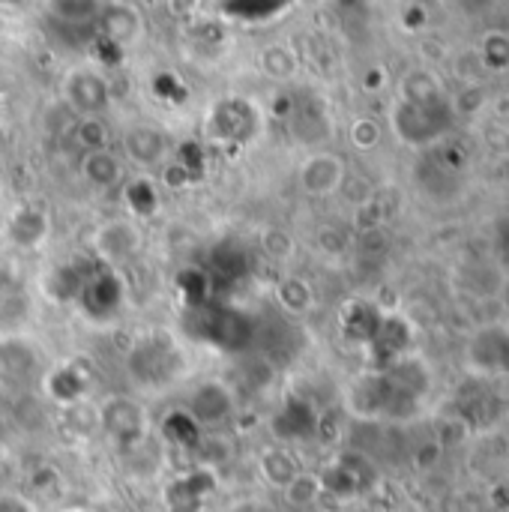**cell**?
<instances>
[{"label": "cell", "mask_w": 509, "mask_h": 512, "mask_svg": "<svg viewBox=\"0 0 509 512\" xmlns=\"http://www.w3.org/2000/svg\"><path fill=\"white\" fill-rule=\"evenodd\" d=\"M186 354L165 330H150L126 351V375L138 390L162 393L186 375Z\"/></svg>", "instance_id": "1"}, {"label": "cell", "mask_w": 509, "mask_h": 512, "mask_svg": "<svg viewBox=\"0 0 509 512\" xmlns=\"http://www.w3.org/2000/svg\"><path fill=\"white\" fill-rule=\"evenodd\" d=\"M96 429L105 435L108 444H114L123 453H132L144 447L150 438V411L135 396H105L96 408Z\"/></svg>", "instance_id": "2"}, {"label": "cell", "mask_w": 509, "mask_h": 512, "mask_svg": "<svg viewBox=\"0 0 509 512\" xmlns=\"http://www.w3.org/2000/svg\"><path fill=\"white\" fill-rule=\"evenodd\" d=\"M60 96H63V105L75 114V117H84V114H105L111 108V81L93 69V66H75L63 75L60 81Z\"/></svg>", "instance_id": "3"}, {"label": "cell", "mask_w": 509, "mask_h": 512, "mask_svg": "<svg viewBox=\"0 0 509 512\" xmlns=\"http://www.w3.org/2000/svg\"><path fill=\"white\" fill-rule=\"evenodd\" d=\"M141 249H144V234L135 219H126V216L105 219L93 231V255L105 267L117 270V267L135 261L141 255Z\"/></svg>", "instance_id": "4"}, {"label": "cell", "mask_w": 509, "mask_h": 512, "mask_svg": "<svg viewBox=\"0 0 509 512\" xmlns=\"http://www.w3.org/2000/svg\"><path fill=\"white\" fill-rule=\"evenodd\" d=\"M255 126H258V111L252 108L249 99H237V96L216 102L207 117V132L219 144H243L252 138Z\"/></svg>", "instance_id": "5"}, {"label": "cell", "mask_w": 509, "mask_h": 512, "mask_svg": "<svg viewBox=\"0 0 509 512\" xmlns=\"http://www.w3.org/2000/svg\"><path fill=\"white\" fill-rule=\"evenodd\" d=\"M96 30L108 45L123 51L144 36V15L129 0H105L96 15Z\"/></svg>", "instance_id": "6"}, {"label": "cell", "mask_w": 509, "mask_h": 512, "mask_svg": "<svg viewBox=\"0 0 509 512\" xmlns=\"http://www.w3.org/2000/svg\"><path fill=\"white\" fill-rule=\"evenodd\" d=\"M120 144H123L126 162H132L135 168H144V171H153V168L165 165L168 156H171V138L156 123H135V126H129L123 132Z\"/></svg>", "instance_id": "7"}, {"label": "cell", "mask_w": 509, "mask_h": 512, "mask_svg": "<svg viewBox=\"0 0 509 512\" xmlns=\"http://www.w3.org/2000/svg\"><path fill=\"white\" fill-rule=\"evenodd\" d=\"M234 408H237V399L234 393L219 384V381H204L198 384L189 399H186V417L195 423V426H204V429H213V426H222L234 417Z\"/></svg>", "instance_id": "8"}, {"label": "cell", "mask_w": 509, "mask_h": 512, "mask_svg": "<svg viewBox=\"0 0 509 512\" xmlns=\"http://www.w3.org/2000/svg\"><path fill=\"white\" fill-rule=\"evenodd\" d=\"M300 186L306 195H315V198H324V195H336L348 177V168H345V159L336 156V153H312L303 159L300 165Z\"/></svg>", "instance_id": "9"}, {"label": "cell", "mask_w": 509, "mask_h": 512, "mask_svg": "<svg viewBox=\"0 0 509 512\" xmlns=\"http://www.w3.org/2000/svg\"><path fill=\"white\" fill-rule=\"evenodd\" d=\"M126 165L123 156H117L111 147H99V150H87L81 156V177L93 186V189H114L123 183Z\"/></svg>", "instance_id": "10"}, {"label": "cell", "mask_w": 509, "mask_h": 512, "mask_svg": "<svg viewBox=\"0 0 509 512\" xmlns=\"http://www.w3.org/2000/svg\"><path fill=\"white\" fill-rule=\"evenodd\" d=\"M87 387H90V378L75 366V363H66L54 372H48L45 378V393L54 405L60 408H75L84 402L87 396Z\"/></svg>", "instance_id": "11"}, {"label": "cell", "mask_w": 509, "mask_h": 512, "mask_svg": "<svg viewBox=\"0 0 509 512\" xmlns=\"http://www.w3.org/2000/svg\"><path fill=\"white\" fill-rule=\"evenodd\" d=\"M300 471H303V468H300L297 456H294L291 450H285V447H267V450H261V456H258V474H261V480H264L270 489H276V492H285V489L297 480Z\"/></svg>", "instance_id": "12"}, {"label": "cell", "mask_w": 509, "mask_h": 512, "mask_svg": "<svg viewBox=\"0 0 509 512\" xmlns=\"http://www.w3.org/2000/svg\"><path fill=\"white\" fill-rule=\"evenodd\" d=\"M6 228H9L12 243H18L24 249H33L48 237V216L42 210H36V207H18Z\"/></svg>", "instance_id": "13"}, {"label": "cell", "mask_w": 509, "mask_h": 512, "mask_svg": "<svg viewBox=\"0 0 509 512\" xmlns=\"http://www.w3.org/2000/svg\"><path fill=\"white\" fill-rule=\"evenodd\" d=\"M276 303L291 315V318H303L315 309V291L303 276H285L276 285Z\"/></svg>", "instance_id": "14"}, {"label": "cell", "mask_w": 509, "mask_h": 512, "mask_svg": "<svg viewBox=\"0 0 509 512\" xmlns=\"http://www.w3.org/2000/svg\"><path fill=\"white\" fill-rule=\"evenodd\" d=\"M105 0H45V12L69 27L81 24H96V15Z\"/></svg>", "instance_id": "15"}, {"label": "cell", "mask_w": 509, "mask_h": 512, "mask_svg": "<svg viewBox=\"0 0 509 512\" xmlns=\"http://www.w3.org/2000/svg\"><path fill=\"white\" fill-rule=\"evenodd\" d=\"M258 69L273 81H288L297 72V54L291 45H282V42L264 45L258 51Z\"/></svg>", "instance_id": "16"}, {"label": "cell", "mask_w": 509, "mask_h": 512, "mask_svg": "<svg viewBox=\"0 0 509 512\" xmlns=\"http://www.w3.org/2000/svg\"><path fill=\"white\" fill-rule=\"evenodd\" d=\"M402 99L405 102H441L444 99V90H441V81L435 78V72L429 69H411L405 78H402Z\"/></svg>", "instance_id": "17"}, {"label": "cell", "mask_w": 509, "mask_h": 512, "mask_svg": "<svg viewBox=\"0 0 509 512\" xmlns=\"http://www.w3.org/2000/svg\"><path fill=\"white\" fill-rule=\"evenodd\" d=\"M72 138H75V144L87 153V150L108 147L111 132H108V123H105L102 114H84V117H75V120H72Z\"/></svg>", "instance_id": "18"}, {"label": "cell", "mask_w": 509, "mask_h": 512, "mask_svg": "<svg viewBox=\"0 0 509 512\" xmlns=\"http://www.w3.org/2000/svg\"><path fill=\"white\" fill-rule=\"evenodd\" d=\"M477 51L483 57L486 72H504V69H509V33H504V30L489 33Z\"/></svg>", "instance_id": "19"}, {"label": "cell", "mask_w": 509, "mask_h": 512, "mask_svg": "<svg viewBox=\"0 0 509 512\" xmlns=\"http://www.w3.org/2000/svg\"><path fill=\"white\" fill-rule=\"evenodd\" d=\"M321 492H324L321 477H312V474L300 471L297 480H294L282 495H285V501H288L291 507H309V504H315V501L321 498Z\"/></svg>", "instance_id": "20"}, {"label": "cell", "mask_w": 509, "mask_h": 512, "mask_svg": "<svg viewBox=\"0 0 509 512\" xmlns=\"http://www.w3.org/2000/svg\"><path fill=\"white\" fill-rule=\"evenodd\" d=\"M351 144L357 147V150H375L378 144H381V138H384V129H381V123L375 120V117H357L354 123H351Z\"/></svg>", "instance_id": "21"}, {"label": "cell", "mask_w": 509, "mask_h": 512, "mask_svg": "<svg viewBox=\"0 0 509 512\" xmlns=\"http://www.w3.org/2000/svg\"><path fill=\"white\" fill-rule=\"evenodd\" d=\"M453 72H456V78H459L462 84H480V81H483V75H486V66H483L480 51H477V48H465V51H459V54H456V66H453Z\"/></svg>", "instance_id": "22"}, {"label": "cell", "mask_w": 509, "mask_h": 512, "mask_svg": "<svg viewBox=\"0 0 509 512\" xmlns=\"http://www.w3.org/2000/svg\"><path fill=\"white\" fill-rule=\"evenodd\" d=\"M261 249H264V255L273 258V261H288L291 252H294V240H291L285 231H279V228H267V231L261 234Z\"/></svg>", "instance_id": "23"}, {"label": "cell", "mask_w": 509, "mask_h": 512, "mask_svg": "<svg viewBox=\"0 0 509 512\" xmlns=\"http://www.w3.org/2000/svg\"><path fill=\"white\" fill-rule=\"evenodd\" d=\"M483 105H486V87L483 84H465V90L453 102L456 114H477Z\"/></svg>", "instance_id": "24"}, {"label": "cell", "mask_w": 509, "mask_h": 512, "mask_svg": "<svg viewBox=\"0 0 509 512\" xmlns=\"http://www.w3.org/2000/svg\"><path fill=\"white\" fill-rule=\"evenodd\" d=\"M0 512H39V507L21 492H0Z\"/></svg>", "instance_id": "25"}, {"label": "cell", "mask_w": 509, "mask_h": 512, "mask_svg": "<svg viewBox=\"0 0 509 512\" xmlns=\"http://www.w3.org/2000/svg\"><path fill=\"white\" fill-rule=\"evenodd\" d=\"M165 9H168L174 18H192V15H198L201 0H165Z\"/></svg>", "instance_id": "26"}, {"label": "cell", "mask_w": 509, "mask_h": 512, "mask_svg": "<svg viewBox=\"0 0 509 512\" xmlns=\"http://www.w3.org/2000/svg\"><path fill=\"white\" fill-rule=\"evenodd\" d=\"M387 84V72L381 69V66H372L366 75H363V87L369 90V93H375V90H381Z\"/></svg>", "instance_id": "27"}, {"label": "cell", "mask_w": 509, "mask_h": 512, "mask_svg": "<svg viewBox=\"0 0 509 512\" xmlns=\"http://www.w3.org/2000/svg\"><path fill=\"white\" fill-rule=\"evenodd\" d=\"M297 6H321L324 0H294Z\"/></svg>", "instance_id": "28"}, {"label": "cell", "mask_w": 509, "mask_h": 512, "mask_svg": "<svg viewBox=\"0 0 509 512\" xmlns=\"http://www.w3.org/2000/svg\"><path fill=\"white\" fill-rule=\"evenodd\" d=\"M0 150H3V135H0Z\"/></svg>", "instance_id": "29"}, {"label": "cell", "mask_w": 509, "mask_h": 512, "mask_svg": "<svg viewBox=\"0 0 509 512\" xmlns=\"http://www.w3.org/2000/svg\"><path fill=\"white\" fill-rule=\"evenodd\" d=\"M66 512H84V510H66Z\"/></svg>", "instance_id": "30"}]
</instances>
